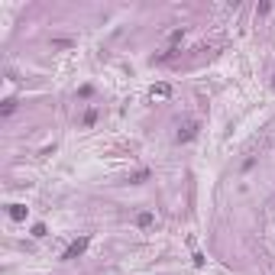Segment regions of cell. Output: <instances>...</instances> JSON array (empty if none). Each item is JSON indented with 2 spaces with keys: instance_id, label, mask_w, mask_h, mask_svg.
<instances>
[{
  "instance_id": "cell-3",
  "label": "cell",
  "mask_w": 275,
  "mask_h": 275,
  "mask_svg": "<svg viewBox=\"0 0 275 275\" xmlns=\"http://www.w3.org/2000/svg\"><path fill=\"white\" fill-rule=\"evenodd\" d=\"M168 94H172V87H168V84H156L152 91H149V97H152V101H165Z\"/></svg>"
},
{
  "instance_id": "cell-5",
  "label": "cell",
  "mask_w": 275,
  "mask_h": 275,
  "mask_svg": "<svg viewBox=\"0 0 275 275\" xmlns=\"http://www.w3.org/2000/svg\"><path fill=\"white\" fill-rule=\"evenodd\" d=\"M13 110H16V101H13V97H7V101H4V107H0V113H4V117H10Z\"/></svg>"
},
{
  "instance_id": "cell-8",
  "label": "cell",
  "mask_w": 275,
  "mask_h": 275,
  "mask_svg": "<svg viewBox=\"0 0 275 275\" xmlns=\"http://www.w3.org/2000/svg\"><path fill=\"white\" fill-rule=\"evenodd\" d=\"M33 236H36V239L46 236V224H36V227H33Z\"/></svg>"
},
{
  "instance_id": "cell-1",
  "label": "cell",
  "mask_w": 275,
  "mask_h": 275,
  "mask_svg": "<svg viewBox=\"0 0 275 275\" xmlns=\"http://www.w3.org/2000/svg\"><path fill=\"white\" fill-rule=\"evenodd\" d=\"M87 243H91V236H78L72 246H68L65 253H62V259L65 262H72V259H78V256H84V250H87Z\"/></svg>"
},
{
  "instance_id": "cell-6",
  "label": "cell",
  "mask_w": 275,
  "mask_h": 275,
  "mask_svg": "<svg viewBox=\"0 0 275 275\" xmlns=\"http://www.w3.org/2000/svg\"><path fill=\"white\" fill-rule=\"evenodd\" d=\"M152 220H156V217L149 214V210H143V214L136 217V224H139V227H152Z\"/></svg>"
},
{
  "instance_id": "cell-9",
  "label": "cell",
  "mask_w": 275,
  "mask_h": 275,
  "mask_svg": "<svg viewBox=\"0 0 275 275\" xmlns=\"http://www.w3.org/2000/svg\"><path fill=\"white\" fill-rule=\"evenodd\" d=\"M272 87H275V78H272Z\"/></svg>"
},
{
  "instance_id": "cell-2",
  "label": "cell",
  "mask_w": 275,
  "mask_h": 275,
  "mask_svg": "<svg viewBox=\"0 0 275 275\" xmlns=\"http://www.w3.org/2000/svg\"><path fill=\"white\" fill-rule=\"evenodd\" d=\"M194 136H198V120H191V123H185V127L178 130V136H175V139H178V143H191V139Z\"/></svg>"
},
{
  "instance_id": "cell-7",
  "label": "cell",
  "mask_w": 275,
  "mask_h": 275,
  "mask_svg": "<svg viewBox=\"0 0 275 275\" xmlns=\"http://www.w3.org/2000/svg\"><path fill=\"white\" fill-rule=\"evenodd\" d=\"M94 120H97V110H87L84 113V127H94Z\"/></svg>"
},
{
  "instance_id": "cell-4",
  "label": "cell",
  "mask_w": 275,
  "mask_h": 275,
  "mask_svg": "<svg viewBox=\"0 0 275 275\" xmlns=\"http://www.w3.org/2000/svg\"><path fill=\"white\" fill-rule=\"evenodd\" d=\"M7 214H10V220H26V207H23V204H10Z\"/></svg>"
}]
</instances>
